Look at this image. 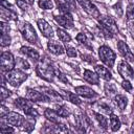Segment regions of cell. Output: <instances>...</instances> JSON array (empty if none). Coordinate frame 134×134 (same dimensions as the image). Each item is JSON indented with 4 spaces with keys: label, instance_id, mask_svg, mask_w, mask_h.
Returning <instances> with one entry per match:
<instances>
[{
    "label": "cell",
    "instance_id": "cell-15",
    "mask_svg": "<svg viewBox=\"0 0 134 134\" xmlns=\"http://www.w3.org/2000/svg\"><path fill=\"white\" fill-rule=\"evenodd\" d=\"M61 12H72L76 8L75 0H55Z\"/></svg>",
    "mask_w": 134,
    "mask_h": 134
},
{
    "label": "cell",
    "instance_id": "cell-8",
    "mask_svg": "<svg viewBox=\"0 0 134 134\" xmlns=\"http://www.w3.org/2000/svg\"><path fill=\"white\" fill-rule=\"evenodd\" d=\"M1 69L2 71H10L14 69L16 65V61L14 59V55L10 52H2L1 54Z\"/></svg>",
    "mask_w": 134,
    "mask_h": 134
},
{
    "label": "cell",
    "instance_id": "cell-13",
    "mask_svg": "<svg viewBox=\"0 0 134 134\" xmlns=\"http://www.w3.org/2000/svg\"><path fill=\"white\" fill-rule=\"evenodd\" d=\"M40 90L47 97L48 102H62L63 100L62 96L58 92H55L54 90H52L48 87H40Z\"/></svg>",
    "mask_w": 134,
    "mask_h": 134
},
{
    "label": "cell",
    "instance_id": "cell-10",
    "mask_svg": "<svg viewBox=\"0 0 134 134\" xmlns=\"http://www.w3.org/2000/svg\"><path fill=\"white\" fill-rule=\"evenodd\" d=\"M117 70L118 73L125 79V80H131L134 77V70L133 68L129 65V63L127 61H121L118 63L117 66Z\"/></svg>",
    "mask_w": 134,
    "mask_h": 134
},
{
    "label": "cell",
    "instance_id": "cell-16",
    "mask_svg": "<svg viewBox=\"0 0 134 134\" xmlns=\"http://www.w3.org/2000/svg\"><path fill=\"white\" fill-rule=\"evenodd\" d=\"M37 23H38V26H39V28H40V30L44 37H46V38H52L53 37L52 27L44 19H39L37 21Z\"/></svg>",
    "mask_w": 134,
    "mask_h": 134
},
{
    "label": "cell",
    "instance_id": "cell-36",
    "mask_svg": "<svg viewBox=\"0 0 134 134\" xmlns=\"http://www.w3.org/2000/svg\"><path fill=\"white\" fill-rule=\"evenodd\" d=\"M126 16H127V19L131 20V19H134V4H129L128 7H127V12H126Z\"/></svg>",
    "mask_w": 134,
    "mask_h": 134
},
{
    "label": "cell",
    "instance_id": "cell-17",
    "mask_svg": "<svg viewBox=\"0 0 134 134\" xmlns=\"http://www.w3.org/2000/svg\"><path fill=\"white\" fill-rule=\"evenodd\" d=\"M47 46H48V49H49V51H50L51 53L55 54V55L62 54V53L65 51V50H64V47H63V45H62V44H61L59 41H54V40H51V41H49V42H48Z\"/></svg>",
    "mask_w": 134,
    "mask_h": 134
},
{
    "label": "cell",
    "instance_id": "cell-43",
    "mask_svg": "<svg viewBox=\"0 0 134 134\" xmlns=\"http://www.w3.org/2000/svg\"><path fill=\"white\" fill-rule=\"evenodd\" d=\"M66 53H67V55L68 57H70V58H74V57H76V50L73 48V47H67L66 48Z\"/></svg>",
    "mask_w": 134,
    "mask_h": 134
},
{
    "label": "cell",
    "instance_id": "cell-39",
    "mask_svg": "<svg viewBox=\"0 0 134 134\" xmlns=\"http://www.w3.org/2000/svg\"><path fill=\"white\" fill-rule=\"evenodd\" d=\"M16 3L19 6V8H21L23 10H27L28 9V3L25 0H16Z\"/></svg>",
    "mask_w": 134,
    "mask_h": 134
},
{
    "label": "cell",
    "instance_id": "cell-18",
    "mask_svg": "<svg viewBox=\"0 0 134 134\" xmlns=\"http://www.w3.org/2000/svg\"><path fill=\"white\" fill-rule=\"evenodd\" d=\"M75 92L76 94L83 96V97H87V98H91L93 96L96 95L95 91L92 90L91 88L89 87H86V86H79V87H75Z\"/></svg>",
    "mask_w": 134,
    "mask_h": 134
},
{
    "label": "cell",
    "instance_id": "cell-40",
    "mask_svg": "<svg viewBox=\"0 0 134 134\" xmlns=\"http://www.w3.org/2000/svg\"><path fill=\"white\" fill-rule=\"evenodd\" d=\"M0 27H1V35H7L9 31V25L5 22H1L0 23Z\"/></svg>",
    "mask_w": 134,
    "mask_h": 134
},
{
    "label": "cell",
    "instance_id": "cell-11",
    "mask_svg": "<svg viewBox=\"0 0 134 134\" xmlns=\"http://www.w3.org/2000/svg\"><path fill=\"white\" fill-rule=\"evenodd\" d=\"M5 120L8 125L16 126V127H22L25 118L17 112H7L5 116Z\"/></svg>",
    "mask_w": 134,
    "mask_h": 134
},
{
    "label": "cell",
    "instance_id": "cell-31",
    "mask_svg": "<svg viewBox=\"0 0 134 134\" xmlns=\"http://www.w3.org/2000/svg\"><path fill=\"white\" fill-rule=\"evenodd\" d=\"M65 95H66V98H67L69 102H71L72 104L80 105V104L82 103L81 98H80L76 94H74V93H72V92H66V93H65Z\"/></svg>",
    "mask_w": 134,
    "mask_h": 134
},
{
    "label": "cell",
    "instance_id": "cell-34",
    "mask_svg": "<svg viewBox=\"0 0 134 134\" xmlns=\"http://www.w3.org/2000/svg\"><path fill=\"white\" fill-rule=\"evenodd\" d=\"M16 66L19 69H28L29 68L28 62L25 59H22V58H17V60H16Z\"/></svg>",
    "mask_w": 134,
    "mask_h": 134
},
{
    "label": "cell",
    "instance_id": "cell-5",
    "mask_svg": "<svg viewBox=\"0 0 134 134\" xmlns=\"http://www.w3.org/2000/svg\"><path fill=\"white\" fill-rule=\"evenodd\" d=\"M98 55H99L100 61L104 64H106L108 67H113L116 57L111 48H109L108 46H105V45L100 46L98 49Z\"/></svg>",
    "mask_w": 134,
    "mask_h": 134
},
{
    "label": "cell",
    "instance_id": "cell-47",
    "mask_svg": "<svg viewBox=\"0 0 134 134\" xmlns=\"http://www.w3.org/2000/svg\"><path fill=\"white\" fill-rule=\"evenodd\" d=\"M128 27L131 31H134V22H129L128 23Z\"/></svg>",
    "mask_w": 134,
    "mask_h": 134
},
{
    "label": "cell",
    "instance_id": "cell-3",
    "mask_svg": "<svg viewBox=\"0 0 134 134\" xmlns=\"http://www.w3.org/2000/svg\"><path fill=\"white\" fill-rule=\"evenodd\" d=\"M5 79L12 86L17 87V86L21 85L27 79V74L24 73L23 71H21L20 69H13V70L6 72Z\"/></svg>",
    "mask_w": 134,
    "mask_h": 134
},
{
    "label": "cell",
    "instance_id": "cell-28",
    "mask_svg": "<svg viewBox=\"0 0 134 134\" xmlns=\"http://www.w3.org/2000/svg\"><path fill=\"white\" fill-rule=\"evenodd\" d=\"M57 35H58V37H59V39L62 41V42H64V43H69L70 41H71V37L69 36V34H67L64 29H62V28H58L57 29Z\"/></svg>",
    "mask_w": 134,
    "mask_h": 134
},
{
    "label": "cell",
    "instance_id": "cell-27",
    "mask_svg": "<svg viewBox=\"0 0 134 134\" xmlns=\"http://www.w3.org/2000/svg\"><path fill=\"white\" fill-rule=\"evenodd\" d=\"M110 126H111V130L112 131H117L120 128V120L119 118L114 115V114H110Z\"/></svg>",
    "mask_w": 134,
    "mask_h": 134
},
{
    "label": "cell",
    "instance_id": "cell-48",
    "mask_svg": "<svg viewBox=\"0 0 134 134\" xmlns=\"http://www.w3.org/2000/svg\"><path fill=\"white\" fill-rule=\"evenodd\" d=\"M25 1H26L28 4H32V3H34V0H25Z\"/></svg>",
    "mask_w": 134,
    "mask_h": 134
},
{
    "label": "cell",
    "instance_id": "cell-49",
    "mask_svg": "<svg viewBox=\"0 0 134 134\" xmlns=\"http://www.w3.org/2000/svg\"><path fill=\"white\" fill-rule=\"evenodd\" d=\"M132 130H133V132H134V122H133V125H132Z\"/></svg>",
    "mask_w": 134,
    "mask_h": 134
},
{
    "label": "cell",
    "instance_id": "cell-19",
    "mask_svg": "<svg viewBox=\"0 0 134 134\" xmlns=\"http://www.w3.org/2000/svg\"><path fill=\"white\" fill-rule=\"evenodd\" d=\"M75 125L76 127L79 128L80 131L82 132H85L86 131V128L90 125L89 124V119L86 115H82V114H77L75 116Z\"/></svg>",
    "mask_w": 134,
    "mask_h": 134
},
{
    "label": "cell",
    "instance_id": "cell-23",
    "mask_svg": "<svg viewBox=\"0 0 134 134\" xmlns=\"http://www.w3.org/2000/svg\"><path fill=\"white\" fill-rule=\"evenodd\" d=\"M44 116L50 120L51 122H54V124H59L60 122V115L55 112V110H52V109H49L47 108L45 111H44Z\"/></svg>",
    "mask_w": 134,
    "mask_h": 134
},
{
    "label": "cell",
    "instance_id": "cell-20",
    "mask_svg": "<svg viewBox=\"0 0 134 134\" xmlns=\"http://www.w3.org/2000/svg\"><path fill=\"white\" fill-rule=\"evenodd\" d=\"M94 69H95V72L98 74V76H100L103 80L110 81L112 79V74H111V72L109 71L108 68H106L102 65H95Z\"/></svg>",
    "mask_w": 134,
    "mask_h": 134
},
{
    "label": "cell",
    "instance_id": "cell-29",
    "mask_svg": "<svg viewBox=\"0 0 134 134\" xmlns=\"http://www.w3.org/2000/svg\"><path fill=\"white\" fill-rule=\"evenodd\" d=\"M55 112L61 117H68L70 115V110L66 106H55Z\"/></svg>",
    "mask_w": 134,
    "mask_h": 134
},
{
    "label": "cell",
    "instance_id": "cell-37",
    "mask_svg": "<svg viewBox=\"0 0 134 134\" xmlns=\"http://www.w3.org/2000/svg\"><path fill=\"white\" fill-rule=\"evenodd\" d=\"M9 95H10V91L7 90L4 86H2V87H1V100L4 102Z\"/></svg>",
    "mask_w": 134,
    "mask_h": 134
},
{
    "label": "cell",
    "instance_id": "cell-22",
    "mask_svg": "<svg viewBox=\"0 0 134 134\" xmlns=\"http://www.w3.org/2000/svg\"><path fill=\"white\" fill-rule=\"evenodd\" d=\"M84 79H85V81H87L90 84H94V85H98L99 84L98 74L92 72L91 70H85L84 71Z\"/></svg>",
    "mask_w": 134,
    "mask_h": 134
},
{
    "label": "cell",
    "instance_id": "cell-12",
    "mask_svg": "<svg viewBox=\"0 0 134 134\" xmlns=\"http://www.w3.org/2000/svg\"><path fill=\"white\" fill-rule=\"evenodd\" d=\"M117 49H118L119 53L126 59V61H129V62L134 63V54L131 52V50L128 47V45L126 44V42L118 41L117 42Z\"/></svg>",
    "mask_w": 134,
    "mask_h": 134
},
{
    "label": "cell",
    "instance_id": "cell-46",
    "mask_svg": "<svg viewBox=\"0 0 134 134\" xmlns=\"http://www.w3.org/2000/svg\"><path fill=\"white\" fill-rule=\"evenodd\" d=\"M114 8H115V10L118 9V16H121V15H122V9H121V7H120V3L114 5Z\"/></svg>",
    "mask_w": 134,
    "mask_h": 134
},
{
    "label": "cell",
    "instance_id": "cell-42",
    "mask_svg": "<svg viewBox=\"0 0 134 134\" xmlns=\"http://www.w3.org/2000/svg\"><path fill=\"white\" fill-rule=\"evenodd\" d=\"M121 86H122V88H124L126 91H128V92L132 91V85H131V83L129 82V80H124L122 83H121Z\"/></svg>",
    "mask_w": 134,
    "mask_h": 134
},
{
    "label": "cell",
    "instance_id": "cell-1",
    "mask_svg": "<svg viewBox=\"0 0 134 134\" xmlns=\"http://www.w3.org/2000/svg\"><path fill=\"white\" fill-rule=\"evenodd\" d=\"M37 73L40 77L44 79L47 82H52L55 74V69L52 67L50 61L47 58L42 59L37 65Z\"/></svg>",
    "mask_w": 134,
    "mask_h": 134
},
{
    "label": "cell",
    "instance_id": "cell-21",
    "mask_svg": "<svg viewBox=\"0 0 134 134\" xmlns=\"http://www.w3.org/2000/svg\"><path fill=\"white\" fill-rule=\"evenodd\" d=\"M20 51H21L24 55L30 58V59L34 60V61H38V60L40 59V54H39V52H38L37 50H35L34 48H31V47H28V46H22L21 49H20Z\"/></svg>",
    "mask_w": 134,
    "mask_h": 134
},
{
    "label": "cell",
    "instance_id": "cell-4",
    "mask_svg": "<svg viewBox=\"0 0 134 134\" xmlns=\"http://www.w3.org/2000/svg\"><path fill=\"white\" fill-rule=\"evenodd\" d=\"M19 29L27 42L31 44H36L38 42V36L36 34V30L32 27V25H30L28 22H22L19 26Z\"/></svg>",
    "mask_w": 134,
    "mask_h": 134
},
{
    "label": "cell",
    "instance_id": "cell-24",
    "mask_svg": "<svg viewBox=\"0 0 134 134\" xmlns=\"http://www.w3.org/2000/svg\"><path fill=\"white\" fill-rule=\"evenodd\" d=\"M114 102H115L116 106L118 107V109H119L120 111H124V110L126 109V107H127V104H128V99H127V97H126L125 95H121V94H117V95H115V97H114Z\"/></svg>",
    "mask_w": 134,
    "mask_h": 134
},
{
    "label": "cell",
    "instance_id": "cell-6",
    "mask_svg": "<svg viewBox=\"0 0 134 134\" xmlns=\"http://www.w3.org/2000/svg\"><path fill=\"white\" fill-rule=\"evenodd\" d=\"M15 105L17 106V108L21 109L24 111V113L27 115V116H37L38 115V112L37 110L32 107L31 103L29 102L28 98H22V97H18L15 99Z\"/></svg>",
    "mask_w": 134,
    "mask_h": 134
},
{
    "label": "cell",
    "instance_id": "cell-33",
    "mask_svg": "<svg viewBox=\"0 0 134 134\" xmlns=\"http://www.w3.org/2000/svg\"><path fill=\"white\" fill-rule=\"evenodd\" d=\"M40 8L42 9H52L53 8V2L51 0H39L38 2Z\"/></svg>",
    "mask_w": 134,
    "mask_h": 134
},
{
    "label": "cell",
    "instance_id": "cell-7",
    "mask_svg": "<svg viewBox=\"0 0 134 134\" xmlns=\"http://www.w3.org/2000/svg\"><path fill=\"white\" fill-rule=\"evenodd\" d=\"M54 21L63 26L64 28H72L73 27V18L70 12H61V15L54 17Z\"/></svg>",
    "mask_w": 134,
    "mask_h": 134
},
{
    "label": "cell",
    "instance_id": "cell-50",
    "mask_svg": "<svg viewBox=\"0 0 134 134\" xmlns=\"http://www.w3.org/2000/svg\"><path fill=\"white\" fill-rule=\"evenodd\" d=\"M129 1H130V2L132 3V4H134V0H129Z\"/></svg>",
    "mask_w": 134,
    "mask_h": 134
},
{
    "label": "cell",
    "instance_id": "cell-14",
    "mask_svg": "<svg viewBox=\"0 0 134 134\" xmlns=\"http://www.w3.org/2000/svg\"><path fill=\"white\" fill-rule=\"evenodd\" d=\"M26 98H28L31 102H48L47 97L42 92H39L35 89H27Z\"/></svg>",
    "mask_w": 134,
    "mask_h": 134
},
{
    "label": "cell",
    "instance_id": "cell-30",
    "mask_svg": "<svg viewBox=\"0 0 134 134\" xmlns=\"http://www.w3.org/2000/svg\"><path fill=\"white\" fill-rule=\"evenodd\" d=\"M76 41H77L80 44L84 45V46L90 47V42H89V40H88L87 36H86L84 32H80V34L76 36Z\"/></svg>",
    "mask_w": 134,
    "mask_h": 134
},
{
    "label": "cell",
    "instance_id": "cell-45",
    "mask_svg": "<svg viewBox=\"0 0 134 134\" xmlns=\"http://www.w3.org/2000/svg\"><path fill=\"white\" fill-rule=\"evenodd\" d=\"M14 132V129L10 127H6L4 125H1V133L2 134H6V133H12Z\"/></svg>",
    "mask_w": 134,
    "mask_h": 134
},
{
    "label": "cell",
    "instance_id": "cell-38",
    "mask_svg": "<svg viewBox=\"0 0 134 134\" xmlns=\"http://www.w3.org/2000/svg\"><path fill=\"white\" fill-rule=\"evenodd\" d=\"M9 43H10V37L8 35H1V45L4 47L9 45Z\"/></svg>",
    "mask_w": 134,
    "mask_h": 134
},
{
    "label": "cell",
    "instance_id": "cell-25",
    "mask_svg": "<svg viewBox=\"0 0 134 134\" xmlns=\"http://www.w3.org/2000/svg\"><path fill=\"white\" fill-rule=\"evenodd\" d=\"M1 17L2 19H5V20H17V13L15 12H12L3 6H1Z\"/></svg>",
    "mask_w": 134,
    "mask_h": 134
},
{
    "label": "cell",
    "instance_id": "cell-2",
    "mask_svg": "<svg viewBox=\"0 0 134 134\" xmlns=\"http://www.w3.org/2000/svg\"><path fill=\"white\" fill-rule=\"evenodd\" d=\"M99 24H100V29L104 31V35H106L107 37H112L113 35L118 34V27L115 21L111 17L109 16L100 17Z\"/></svg>",
    "mask_w": 134,
    "mask_h": 134
},
{
    "label": "cell",
    "instance_id": "cell-41",
    "mask_svg": "<svg viewBox=\"0 0 134 134\" xmlns=\"http://www.w3.org/2000/svg\"><path fill=\"white\" fill-rule=\"evenodd\" d=\"M97 106H98V107L102 109V111L105 112L106 114H111V113H112V110L110 109L109 106H107V105H105V104H103V103H98Z\"/></svg>",
    "mask_w": 134,
    "mask_h": 134
},
{
    "label": "cell",
    "instance_id": "cell-26",
    "mask_svg": "<svg viewBox=\"0 0 134 134\" xmlns=\"http://www.w3.org/2000/svg\"><path fill=\"white\" fill-rule=\"evenodd\" d=\"M35 127V118L34 116H29L27 118H25L24 120V124L22 125V129L25 131V132H31L32 129Z\"/></svg>",
    "mask_w": 134,
    "mask_h": 134
},
{
    "label": "cell",
    "instance_id": "cell-44",
    "mask_svg": "<svg viewBox=\"0 0 134 134\" xmlns=\"http://www.w3.org/2000/svg\"><path fill=\"white\" fill-rule=\"evenodd\" d=\"M1 6H3V7H5V8H7V9H9V10L16 13V9L14 8V6H13L10 3H8L7 1H5V0H1Z\"/></svg>",
    "mask_w": 134,
    "mask_h": 134
},
{
    "label": "cell",
    "instance_id": "cell-32",
    "mask_svg": "<svg viewBox=\"0 0 134 134\" xmlns=\"http://www.w3.org/2000/svg\"><path fill=\"white\" fill-rule=\"evenodd\" d=\"M94 116H95V118H96V120H97V122H98V125L103 128V129H107V126H108V121H107V118L106 117H104L102 114H99V113H94Z\"/></svg>",
    "mask_w": 134,
    "mask_h": 134
},
{
    "label": "cell",
    "instance_id": "cell-9",
    "mask_svg": "<svg viewBox=\"0 0 134 134\" xmlns=\"http://www.w3.org/2000/svg\"><path fill=\"white\" fill-rule=\"evenodd\" d=\"M77 2L80 3V5L83 7V9L91 17L97 19L100 17V13L97 9V7L90 1V0H77Z\"/></svg>",
    "mask_w": 134,
    "mask_h": 134
},
{
    "label": "cell",
    "instance_id": "cell-35",
    "mask_svg": "<svg viewBox=\"0 0 134 134\" xmlns=\"http://www.w3.org/2000/svg\"><path fill=\"white\" fill-rule=\"evenodd\" d=\"M105 92L107 93V95L110 96V95L115 94L117 92V89H116V87H115L114 84H106V86H105Z\"/></svg>",
    "mask_w": 134,
    "mask_h": 134
}]
</instances>
